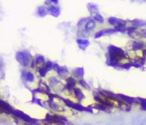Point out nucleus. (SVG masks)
I'll list each match as a JSON object with an SVG mask.
<instances>
[{
    "label": "nucleus",
    "instance_id": "7",
    "mask_svg": "<svg viewBox=\"0 0 146 125\" xmlns=\"http://www.w3.org/2000/svg\"><path fill=\"white\" fill-rule=\"evenodd\" d=\"M12 113L16 115L17 117L22 119V120H24V121H26V122H32L33 121V120L30 118L29 116H27V114H25L24 112H20V111H17V110H14Z\"/></svg>",
    "mask_w": 146,
    "mask_h": 125
},
{
    "label": "nucleus",
    "instance_id": "15",
    "mask_svg": "<svg viewBox=\"0 0 146 125\" xmlns=\"http://www.w3.org/2000/svg\"><path fill=\"white\" fill-rule=\"evenodd\" d=\"M73 74L76 78H82L84 76V69L83 68H77L73 71Z\"/></svg>",
    "mask_w": 146,
    "mask_h": 125
},
{
    "label": "nucleus",
    "instance_id": "11",
    "mask_svg": "<svg viewBox=\"0 0 146 125\" xmlns=\"http://www.w3.org/2000/svg\"><path fill=\"white\" fill-rule=\"evenodd\" d=\"M132 48L134 51H138V50H143L144 49V44L142 41H138V40H134L132 43Z\"/></svg>",
    "mask_w": 146,
    "mask_h": 125
},
{
    "label": "nucleus",
    "instance_id": "24",
    "mask_svg": "<svg viewBox=\"0 0 146 125\" xmlns=\"http://www.w3.org/2000/svg\"><path fill=\"white\" fill-rule=\"evenodd\" d=\"M38 71H39V74H40V76L41 77H44L46 75V73H47V69L46 68V66L44 67H43V68H41L40 69H38Z\"/></svg>",
    "mask_w": 146,
    "mask_h": 125
},
{
    "label": "nucleus",
    "instance_id": "19",
    "mask_svg": "<svg viewBox=\"0 0 146 125\" xmlns=\"http://www.w3.org/2000/svg\"><path fill=\"white\" fill-rule=\"evenodd\" d=\"M93 18L94 19V21H95V22H98V23H104V17H103L102 16H101V15H100L99 13L93 15Z\"/></svg>",
    "mask_w": 146,
    "mask_h": 125
},
{
    "label": "nucleus",
    "instance_id": "13",
    "mask_svg": "<svg viewBox=\"0 0 146 125\" xmlns=\"http://www.w3.org/2000/svg\"><path fill=\"white\" fill-rule=\"evenodd\" d=\"M75 85H76V81L72 78V77H69L66 79V89H69V91H72V89H75Z\"/></svg>",
    "mask_w": 146,
    "mask_h": 125
},
{
    "label": "nucleus",
    "instance_id": "1",
    "mask_svg": "<svg viewBox=\"0 0 146 125\" xmlns=\"http://www.w3.org/2000/svg\"><path fill=\"white\" fill-rule=\"evenodd\" d=\"M16 58L18 63H20L24 67H32L33 63L35 62L32 55L26 51H18L16 55Z\"/></svg>",
    "mask_w": 146,
    "mask_h": 125
},
{
    "label": "nucleus",
    "instance_id": "6",
    "mask_svg": "<svg viewBox=\"0 0 146 125\" xmlns=\"http://www.w3.org/2000/svg\"><path fill=\"white\" fill-rule=\"evenodd\" d=\"M35 62H36V67L38 69L46 66V60H44V58L42 55H37L36 58H35Z\"/></svg>",
    "mask_w": 146,
    "mask_h": 125
},
{
    "label": "nucleus",
    "instance_id": "2",
    "mask_svg": "<svg viewBox=\"0 0 146 125\" xmlns=\"http://www.w3.org/2000/svg\"><path fill=\"white\" fill-rule=\"evenodd\" d=\"M46 121L51 124H58V125H64V122H66V119L62 117V116H58V115H51V114H47Z\"/></svg>",
    "mask_w": 146,
    "mask_h": 125
},
{
    "label": "nucleus",
    "instance_id": "21",
    "mask_svg": "<svg viewBox=\"0 0 146 125\" xmlns=\"http://www.w3.org/2000/svg\"><path fill=\"white\" fill-rule=\"evenodd\" d=\"M119 97L122 98V99H123V101L126 103H133V102H135V99H133V98H130V97H126V96H124V95H119Z\"/></svg>",
    "mask_w": 146,
    "mask_h": 125
},
{
    "label": "nucleus",
    "instance_id": "20",
    "mask_svg": "<svg viewBox=\"0 0 146 125\" xmlns=\"http://www.w3.org/2000/svg\"><path fill=\"white\" fill-rule=\"evenodd\" d=\"M114 29L116 30L117 32H122V33H124L127 31V28L126 26H123V25H119V26H116L114 27Z\"/></svg>",
    "mask_w": 146,
    "mask_h": 125
},
{
    "label": "nucleus",
    "instance_id": "28",
    "mask_svg": "<svg viewBox=\"0 0 146 125\" xmlns=\"http://www.w3.org/2000/svg\"><path fill=\"white\" fill-rule=\"evenodd\" d=\"M54 67V63H52L51 61H47L46 63V68L47 69V71H50V69H52Z\"/></svg>",
    "mask_w": 146,
    "mask_h": 125
},
{
    "label": "nucleus",
    "instance_id": "9",
    "mask_svg": "<svg viewBox=\"0 0 146 125\" xmlns=\"http://www.w3.org/2000/svg\"><path fill=\"white\" fill-rule=\"evenodd\" d=\"M76 42L78 44V47L81 49H83V50H85L86 48L90 45L89 40L88 39H85V38H77Z\"/></svg>",
    "mask_w": 146,
    "mask_h": 125
},
{
    "label": "nucleus",
    "instance_id": "12",
    "mask_svg": "<svg viewBox=\"0 0 146 125\" xmlns=\"http://www.w3.org/2000/svg\"><path fill=\"white\" fill-rule=\"evenodd\" d=\"M36 13H37V15H38L40 17H44L49 13L48 7H46V6H40V7H37Z\"/></svg>",
    "mask_w": 146,
    "mask_h": 125
},
{
    "label": "nucleus",
    "instance_id": "18",
    "mask_svg": "<svg viewBox=\"0 0 146 125\" xmlns=\"http://www.w3.org/2000/svg\"><path fill=\"white\" fill-rule=\"evenodd\" d=\"M127 33L129 36L133 39H138L141 38V35H140L139 31H128Z\"/></svg>",
    "mask_w": 146,
    "mask_h": 125
},
{
    "label": "nucleus",
    "instance_id": "27",
    "mask_svg": "<svg viewBox=\"0 0 146 125\" xmlns=\"http://www.w3.org/2000/svg\"><path fill=\"white\" fill-rule=\"evenodd\" d=\"M104 32H105V35H106V34H113V33H116L117 31L115 30L114 28H105L104 29Z\"/></svg>",
    "mask_w": 146,
    "mask_h": 125
},
{
    "label": "nucleus",
    "instance_id": "4",
    "mask_svg": "<svg viewBox=\"0 0 146 125\" xmlns=\"http://www.w3.org/2000/svg\"><path fill=\"white\" fill-rule=\"evenodd\" d=\"M108 23L110 25H113V26L116 27V26H119V25H123V26H125L126 23H127V21L123 20V19H119L117 17H111L108 18Z\"/></svg>",
    "mask_w": 146,
    "mask_h": 125
},
{
    "label": "nucleus",
    "instance_id": "22",
    "mask_svg": "<svg viewBox=\"0 0 146 125\" xmlns=\"http://www.w3.org/2000/svg\"><path fill=\"white\" fill-rule=\"evenodd\" d=\"M57 73L64 77V76H65V75L68 73V71H67L66 67H60V69H59V71H57Z\"/></svg>",
    "mask_w": 146,
    "mask_h": 125
},
{
    "label": "nucleus",
    "instance_id": "35",
    "mask_svg": "<svg viewBox=\"0 0 146 125\" xmlns=\"http://www.w3.org/2000/svg\"><path fill=\"white\" fill-rule=\"evenodd\" d=\"M54 5H57L58 4V2H59V0H50Z\"/></svg>",
    "mask_w": 146,
    "mask_h": 125
},
{
    "label": "nucleus",
    "instance_id": "30",
    "mask_svg": "<svg viewBox=\"0 0 146 125\" xmlns=\"http://www.w3.org/2000/svg\"><path fill=\"white\" fill-rule=\"evenodd\" d=\"M49 82L51 83L52 85H54V84H57V83H59V81H57V79L56 78H50L49 79Z\"/></svg>",
    "mask_w": 146,
    "mask_h": 125
},
{
    "label": "nucleus",
    "instance_id": "26",
    "mask_svg": "<svg viewBox=\"0 0 146 125\" xmlns=\"http://www.w3.org/2000/svg\"><path fill=\"white\" fill-rule=\"evenodd\" d=\"M104 35H105L104 29H102V30H99L98 32L95 33V35H94V38H101V37H103Z\"/></svg>",
    "mask_w": 146,
    "mask_h": 125
},
{
    "label": "nucleus",
    "instance_id": "8",
    "mask_svg": "<svg viewBox=\"0 0 146 125\" xmlns=\"http://www.w3.org/2000/svg\"><path fill=\"white\" fill-rule=\"evenodd\" d=\"M48 11H49V14H51L54 17H58L60 13H61L60 8L55 6V5H52V6L48 7Z\"/></svg>",
    "mask_w": 146,
    "mask_h": 125
},
{
    "label": "nucleus",
    "instance_id": "32",
    "mask_svg": "<svg viewBox=\"0 0 146 125\" xmlns=\"http://www.w3.org/2000/svg\"><path fill=\"white\" fill-rule=\"evenodd\" d=\"M136 30H137V28H135V27H133V26L127 28V32H128V31H136Z\"/></svg>",
    "mask_w": 146,
    "mask_h": 125
},
{
    "label": "nucleus",
    "instance_id": "5",
    "mask_svg": "<svg viewBox=\"0 0 146 125\" xmlns=\"http://www.w3.org/2000/svg\"><path fill=\"white\" fill-rule=\"evenodd\" d=\"M95 27H96V22L94 21V19L91 18V17H88L87 18V22H86V24H85V26H84L85 30L91 32L92 30H94V29L95 28Z\"/></svg>",
    "mask_w": 146,
    "mask_h": 125
},
{
    "label": "nucleus",
    "instance_id": "16",
    "mask_svg": "<svg viewBox=\"0 0 146 125\" xmlns=\"http://www.w3.org/2000/svg\"><path fill=\"white\" fill-rule=\"evenodd\" d=\"M74 94H75V98H76L79 101H82V99H84V94H83V92H82L81 89H78V88H75V89H74Z\"/></svg>",
    "mask_w": 146,
    "mask_h": 125
},
{
    "label": "nucleus",
    "instance_id": "14",
    "mask_svg": "<svg viewBox=\"0 0 146 125\" xmlns=\"http://www.w3.org/2000/svg\"><path fill=\"white\" fill-rule=\"evenodd\" d=\"M86 7L88 9V11L91 13L92 15H94V14H97L98 11H99V8H98V6L96 4H94V3H88L86 5Z\"/></svg>",
    "mask_w": 146,
    "mask_h": 125
},
{
    "label": "nucleus",
    "instance_id": "23",
    "mask_svg": "<svg viewBox=\"0 0 146 125\" xmlns=\"http://www.w3.org/2000/svg\"><path fill=\"white\" fill-rule=\"evenodd\" d=\"M25 77H26V79L28 82H32L34 81V75L31 72H26L25 73Z\"/></svg>",
    "mask_w": 146,
    "mask_h": 125
},
{
    "label": "nucleus",
    "instance_id": "10",
    "mask_svg": "<svg viewBox=\"0 0 146 125\" xmlns=\"http://www.w3.org/2000/svg\"><path fill=\"white\" fill-rule=\"evenodd\" d=\"M132 26L135 27V28H142V27H146V21L143 20V19H133V20L129 21Z\"/></svg>",
    "mask_w": 146,
    "mask_h": 125
},
{
    "label": "nucleus",
    "instance_id": "25",
    "mask_svg": "<svg viewBox=\"0 0 146 125\" xmlns=\"http://www.w3.org/2000/svg\"><path fill=\"white\" fill-rule=\"evenodd\" d=\"M86 22H87V18H82V19H80V20H79V22L77 23V27L78 28H81L82 26H84H84H85V24H86Z\"/></svg>",
    "mask_w": 146,
    "mask_h": 125
},
{
    "label": "nucleus",
    "instance_id": "33",
    "mask_svg": "<svg viewBox=\"0 0 146 125\" xmlns=\"http://www.w3.org/2000/svg\"><path fill=\"white\" fill-rule=\"evenodd\" d=\"M142 108H143V110H146V101H143L142 99Z\"/></svg>",
    "mask_w": 146,
    "mask_h": 125
},
{
    "label": "nucleus",
    "instance_id": "3",
    "mask_svg": "<svg viewBox=\"0 0 146 125\" xmlns=\"http://www.w3.org/2000/svg\"><path fill=\"white\" fill-rule=\"evenodd\" d=\"M108 52L116 55V56L120 57L122 59L127 58V55L125 54V52L123 50L122 48H120L118 47H115V46H113V45H110V46L108 47Z\"/></svg>",
    "mask_w": 146,
    "mask_h": 125
},
{
    "label": "nucleus",
    "instance_id": "29",
    "mask_svg": "<svg viewBox=\"0 0 146 125\" xmlns=\"http://www.w3.org/2000/svg\"><path fill=\"white\" fill-rule=\"evenodd\" d=\"M140 35H141V38H146V28H143L141 29V30L139 31Z\"/></svg>",
    "mask_w": 146,
    "mask_h": 125
},
{
    "label": "nucleus",
    "instance_id": "34",
    "mask_svg": "<svg viewBox=\"0 0 146 125\" xmlns=\"http://www.w3.org/2000/svg\"><path fill=\"white\" fill-rule=\"evenodd\" d=\"M143 58L146 59V49H143Z\"/></svg>",
    "mask_w": 146,
    "mask_h": 125
},
{
    "label": "nucleus",
    "instance_id": "17",
    "mask_svg": "<svg viewBox=\"0 0 146 125\" xmlns=\"http://www.w3.org/2000/svg\"><path fill=\"white\" fill-rule=\"evenodd\" d=\"M77 35H78V38H85L86 39V38L90 36V32L85 30V29H83V30H79Z\"/></svg>",
    "mask_w": 146,
    "mask_h": 125
},
{
    "label": "nucleus",
    "instance_id": "31",
    "mask_svg": "<svg viewBox=\"0 0 146 125\" xmlns=\"http://www.w3.org/2000/svg\"><path fill=\"white\" fill-rule=\"evenodd\" d=\"M79 82H80V84H81V85H83V86H84L85 88H87L88 89V85L86 84V82H85L84 81V79H80V81H79Z\"/></svg>",
    "mask_w": 146,
    "mask_h": 125
}]
</instances>
